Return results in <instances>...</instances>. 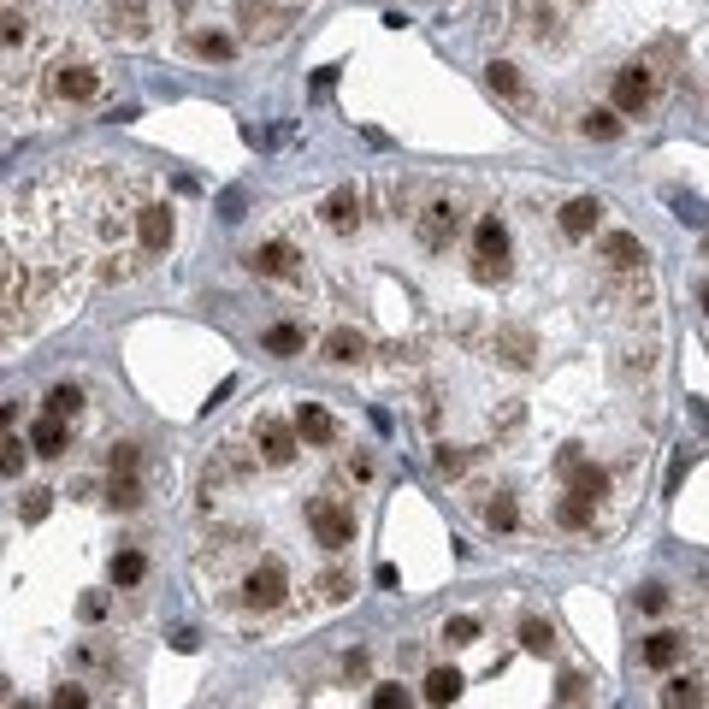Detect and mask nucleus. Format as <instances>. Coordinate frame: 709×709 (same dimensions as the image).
<instances>
[{"label":"nucleus","mask_w":709,"mask_h":709,"mask_svg":"<svg viewBox=\"0 0 709 709\" xmlns=\"http://www.w3.org/2000/svg\"><path fill=\"white\" fill-rule=\"evenodd\" d=\"M473 278L479 284H503L509 278V231H503V219H479L473 225Z\"/></svg>","instance_id":"obj_1"},{"label":"nucleus","mask_w":709,"mask_h":709,"mask_svg":"<svg viewBox=\"0 0 709 709\" xmlns=\"http://www.w3.org/2000/svg\"><path fill=\"white\" fill-rule=\"evenodd\" d=\"M461 225H467V213H461V201H450V195H438V201L420 207V243H426L432 255L450 249L455 237H461Z\"/></svg>","instance_id":"obj_2"},{"label":"nucleus","mask_w":709,"mask_h":709,"mask_svg":"<svg viewBox=\"0 0 709 709\" xmlns=\"http://www.w3.org/2000/svg\"><path fill=\"white\" fill-rule=\"evenodd\" d=\"M308 526H314V538H320L325 550H349L355 544V515L337 497H314L308 503Z\"/></svg>","instance_id":"obj_3"},{"label":"nucleus","mask_w":709,"mask_h":709,"mask_svg":"<svg viewBox=\"0 0 709 709\" xmlns=\"http://www.w3.org/2000/svg\"><path fill=\"white\" fill-rule=\"evenodd\" d=\"M172 207H160V201H148V207H136V255H166L172 249Z\"/></svg>","instance_id":"obj_4"},{"label":"nucleus","mask_w":709,"mask_h":709,"mask_svg":"<svg viewBox=\"0 0 709 709\" xmlns=\"http://www.w3.org/2000/svg\"><path fill=\"white\" fill-rule=\"evenodd\" d=\"M650 101H656V77H650V65H621L615 71V113H645Z\"/></svg>","instance_id":"obj_5"},{"label":"nucleus","mask_w":709,"mask_h":709,"mask_svg":"<svg viewBox=\"0 0 709 709\" xmlns=\"http://www.w3.org/2000/svg\"><path fill=\"white\" fill-rule=\"evenodd\" d=\"M284 591H290V580H284V562H278V556H266L255 574L243 580V603H249V609H278V603H284Z\"/></svg>","instance_id":"obj_6"},{"label":"nucleus","mask_w":709,"mask_h":709,"mask_svg":"<svg viewBox=\"0 0 709 709\" xmlns=\"http://www.w3.org/2000/svg\"><path fill=\"white\" fill-rule=\"evenodd\" d=\"M509 12H515L520 36H532V42H562V18H556L550 0H509Z\"/></svg>","instance_id":"obj_7"},{"label":"nucleus","mask_w":709,"mask_h":709,"mask_svg":"<svg viewBox=\"0 0 709 709\" xmlns=\"http://www.w3.org/2000/svg\"><path fill=\"white\" fill-rule=\"evenodd\" d=\"M296 438H302V432H296V426H284L278 414H260V420H255V444H260V455H266L272 467L296 461Z\"/></svg>","instance_id":"obj_8"},{"label":"nucleus","mask_w":709,"mask_h":709,"mask_svg":"<svg viewBox=\"0 0 709 709\" xmlns=\"http://www.w3.org/2000/svg\"><path fill=\"white\" fill-rule=\"evenodd\" d=\"M249 266H255L260 278H284V284L302 278V255H296L290 243H260L255 255H249Z\"/></svg>","instance_id":"obj_9"},{"label":"nucleus","mask_w":709,"mask_h":709,"mask_svg":"<svg viewBox=\"0 0 709 709\" xmlns=\"http://www.w3.org/2000/svg\"><path fill=\"white\" fill-rule=\"evenodd\" d=\"M562 473H568V491H574V497H585V503L609 497V473H603L597 461H580V455H562Z\"/></svg>","instance_id":"obj_10"},{"label":"nucleus","mask_w":709,"mask_h":709,"mask_svg":"<svg viewBox=\"0 0 709 709\" xmlns=\"http://www.w3.org/2000/svg\"><path fill=\"white\" fill-rule=\"evenodd\" d=\"M54 95L60 101H95L101 95V71L95 65H60L54 71Z\"/></svg>","instance_id":"obj_11"},{"label":"nucleus","mask_w":709,"mask_h":709,"mask_svg":"<svg viewBox=\"0 0 709 709\" xmlns=\"http://www.w3.org/2000/svg\"><path fill=\"white\" fill-rule=\"evenodd\" d=\"M320 219L331 225V231H355V225H361V190H355V184L331 190V195L320 201Z\"/></svg>","instance_id":"obj_12"},{"label":"nucleus","mask_w":709,"mask_h":709,"mask_svg":"<svg viewBox=\"0 0 709 709\" xmlns=\"http://www.w3.org/2000/svg\"><path fill=\"white\" fill-rule=\"evenodd\" d=\"M491 349H497V361H509V367H532V355H538L532 331H520V325H503V331L491 337Z\"/></svg>","instance_id":"obj_13"},{"label":"nucleus","mask_w":709,"mask_h":709,"mask_svg":"<svg viewBox=\"0 0 709 709\" xmlns=\"http://www.w3.org/2000/svg\"><path fill=\"white\" fill-rule=\"evenodd\" d=\"M296 432H302V444H337V420H331V414H325L320 402H302V408H296Z\"/></svg>","instance_id":"obj_14"},{"label":"nucleus","mask_w":709,"mask_h":709,"mask_svg":"<svg viewBox=\"0 0 709 709\" xmlns=\"http://www.w3.org/2000/svg\"><path fill=\"white\" fill-rule=\"evenodd\" d=\"M704 680H698V674H674V680H662V698H656V704L662 709H704Z\"/></svg>","instance_id":"obj_15"},{"label":"nucleus","mask_w":709,"mask_h":709,"mask_svg":"<svg viewBox=\"0 0 709 709\" xmlns=\"http://www.w3.org/2000/svg\"><path fill=\"white\" fill-rule=\"evenodd\" d=\"M325 361H337V367H349V361H367V337H361L355 325H337V331H325Z\"/></svg>","instance_id":"obj_16"},{"label":"nucleus","mask_w":709,"mask_h":709,"mask_svg":"<svg viewBox=\"0 0 709 709\" xmlns=\"http://www.w3.org/2000/svg\"><path fill=\"white\" fill-rule=\"evenodd\" d=\"M597 219H603V201H597V195H574V201L562 207V231H568V237H591Z\"/></svg>","instance_id":"obj_17"},{"label":"nucleus","mask_w":709,"mask_h":709,"mask_svg":"<svg viewBox=\"0 0 709 709\" xmlns=\"http://www.w3.org/2000/svg\"><path fill=\"white\" fill-rule=\"evenodd\" d=\"M680 656H686V639H680V633H650L645 650H639V662H645V668H662V674H668Z\"/></svg>","instance_id":"obj_18"},{"label":"nucleus","mask_w":709,"mask_h":709,"mask_svg":"<svg viewBox=\"0 0 709 709\" xmlns=\"http://www.w3.org/2000/svg\"><path fill=\"white\" fill-rule=\"evenodd\" d=\"M65 444H71V432H65V420H54V414H42L30 426V450L36 455H65Z\"/></svg>","instance_id":"obj_19"},{"label":"nucleus","mask_w":709,"mask_h":709,"mask_svg":"<svg viewBox=\"0 0 709 709\" xmlns=\"http://www.w3.org/2000/svg\"><path fill=\"white\" fill-rule=\"evenodd\" d=\"M107 18H113V36H125V42H142V36H148V6H142V0L113 6Z\"/></svg>","instance_id":"obj_20"},{"label":"nucleus","mask_w":709,"mask_h":709,"mask_svg":"<svg viewBox=\"0 0 709 709\" xmlns=\"http://www.w3.org/2000/svg\"><path fill=\"white\" fill-rule=\"evenodd\" d=\"M597 255L609 260V266H639V260H645V243H639V237H633V231H609V237H603V249H597Z\"/></svg>","instance_id":"obj_21"},{"label":"nucleus","mask_w":709,"mask_h":709,"mask_svg":"<svg viewBox=\"0 0 709 709\" xmlns=\"http://www.w3.org/2000/svg\"><path fill=\"white\" fill-rule=\"evenodd\" d=\"M260 343H266V355H302V349H308V331H302V325H290V320H278L266 337H260Z\"/></svg>","instance_id":"obj_22"},{"label":"nucleus","mask_w":709,"mask_h":709,"mask_svg":"<svg viewBox=\"0 0 709 709\" xmlns=\"http://www.w3.org/2000/svg\"><path fill=\"white\" fill-rule=\"evenodd\" d=\"M461 686H467V680H461V674H455V668H432V674H426V704H455V698H461Z\"/></svg>","instance_id":"obj_23"},{"label":"nucleus","mask_w":709,"mask_h":709,"mask_svg":"<svg viewBox=\"0 0 709 709\" xmlns=\"http://www.w3.org/2000/svg\"><path fill=\"white\" fill-rule=\"evenodd\" d=\"M580 130L585 136H597V142H615V136H621V113H615V107H585Z\"/></svg>","instance_id":"obj_24"},{"label":"nucleus","mask_w":709,"mask_h":709,"mask_svg":"<svg viewBox=\"0 0 709 709\" xmlns=\"http://www.w3.org/2000/svg\"><path fill=\"white\" fill-rule=\"evenodd\" d=\"M485 83H491L503 101H520V95H526V83H520V71L509 60H491V65H485Z\"/></svg>","instance_id":"obj_25"},{"label":"nucleus","mask_w":709,"mask_h":709,"mask_svg":"<svg viewBox=\"0 0 709 709\" xmlns=\"http://www.w3.org/2000/svg\"><path fill=\"white\" fill-rule=\"evenodd\" d=\"M520 645L532 650V656H550V650H556V627L538 621V615H526V621H520Z\"/></svg>","instance_id":"obj_26"},{"label":"nucleus","mask_w":709,"mask_h":709,"mask_svg":"<svg viewBox=\"0 0 709 709\" xmlns=\"http://www.w3.org/2000/svg\"><path fill=\"white\" fill-rule=\"evenodd\" d=\"M77 408H83V390L77 385H54L48 396H42V414H54V420H71Z\"/></svg>","instance_id":"obj_27"},{"label":"nucleus","mask_w":709,"mask_h":709,"mask_svg":"<svg viewBox=\"0 0 709 709\" xmlns=\"http://www.w3.org/2000/svg\"><path fill=\"white\" fill-rule=\"evenodd\" d=\"M591 509H597V503H585V497H574V491H568V497L556 503V520H562L568 532H585V526H591Z\"/></svg>","instance_id":"obj_28"},{"label":"nucleus","mask_w":709,"mask_h":709,"mask_svg":"<svg viewBox=\"0 0 709 709\" xmlns=\"http://www.w3.org/2000/svg\"><path fill=\"white\" fill-rule=\"evenodd\" d=\"M142 574H148L142 550H119V556H113V585H142Z\"/></svg>","instance_id":"obj_29"},{"label":"nucleus","mask_w":709,"mask_h":709,"mask_svg":"<svg viewBox=\"0 0 709 709\" xmlns=\"http://www.w3.org/2000/svg\"><path fill=\"white\" fill-rule=\"evenodd\" d=\"M243 18H249V36H266V42L284 30V24H278V12H272V6H255V0H243Z\"/></svg>","instance_id":"obj_30"},{"label":"nucleus","mask_w":709,"mask_h":709,"mask_svg":"<svg viewBox=\"0 0 709 709\" xmlns=\"http://www.w3.org/2000/svg\"><path fill=\"white\" fill-rule=\"evenodd\" d=\"M190 48L201 54V60H231V36H219V30H195Z\"/></svg>","instance_id":"obj_31"},{"label":"nucleus","mask_w":709,"mask_h":709,"mask_svg":"<svg viewBox=\"0 0 709 709\" xmlns=\"http://www.w3.org/2000/svg\"><path fill=\"white\" fill-rule=\"evenodd\" d=\"M485 526H491V532H515V526H520L515 497H497V503H485Z\"/></svg>","instance_id":"obj_32"},{"label":"nucleus","mask_w":709,"mask_h":709,"mask_svg":"<svg viewBox=\"0 0 709 709\" xmlns=\"http://www.w3.org/2000/svg\"><path fill=\"white\" fill-rule=\"evenodd\" d=\"M107 503H113V509H136V503H142V485H136V473H113V491H107Z\"/></svg>","instance_id":"obj_33"},{"label":"nucleus","mask_w":709,"mask_h":709,"mask_svg":"<svg viewBox=\"0 0 709 709\" xmlns=\"http://www.w3.org/2000/svg\"><path fill=\"white\" fill-rule=\"evenodd\" d=\"M48 509H54V491H24V503H18V515H24V526L48 520Z\"/></svg>","instance_id":"obj_34"},{"label":"nucleus","mask_w":709,"mask_h":709,"mask_svg":"<svg viewBox=\"0 0 709 709\" xmlns=\"http://www.w3.org/2000/svg\"><path fill=\"white\" fill-rule=\"evenodd\" d=\"M444 639H450V645H473V639H479V621H473V615H450V621H444Z\"/></svg>","instance_id":"obj_35"},{"label":"nucleus","mask_w":709,"mask_h":709,"mask_svg":"<svg viewBox=\"0 0 709 709\" xmlns=\"http://www.w3.org/2000/svg\"><path fill=\"white\" fill-rule=\"evenodd\" d=\"M438 473H444V479L467 473V450H461V444H438Z\"/></svg>","instance_id":"obj_36"},{"label":"nucleus","mask_w":709,"mask_h":709,"mask_svg":"<svg viewBox=\"0 0 709 709\" xmlns=\"http://www.w3.org/2000/svg\"><path fill=\"white\" fill-rule=\"evenodd\" d=\"M54 709H89V692L77 680H65V686H54Z\"/></svg>","instance_id":"obj_37"},{"label":"nucleus","mask_w":709,"mask_h":709,"mask_svg":"<svg viewBox=\"0 0 709 709\" xmlns=\"http://www.w3.org/2000/svg\"><path fill=\"white\" fill-rule=\"evenodd\" d=\"M373 709H414V698H408V686H379Z\"/></svg>","instance_id":"obj_38"},{"label":"nucleus","mask_w":709,"mask_h":709,"mask_svg":"<svg viewBox=\"0 0 709 709\" xmlns=\"http://www.w3.org/2000/svg\"><path fill=\"white\" fill-rule=\"evenodd\" d=\"M24 36H30V18H24L18 6H6V48H18Z\"/></svg>","instance_id":"obj_39"},{"label":"nucleus","mask_w":709,"mask_h":709,"mask_svg":"<svg viewBox=\"0 0 709 709\" xmlns=\"http://www.w3.org/2000/svg\"><path fill=\"white\" fill-rule=\"evenodd\" d=\"M136 461H142V455H136V444H113V455H107V467H113V473H136Z\"/></svg>","instance_id":"obj_40"},{"label":"nucleus","mask_w":709,"mask_h":709,"mask_svg":"<svg viewBox=\"0 0 709 709\" xmlns=\"http://www.w3.org/2000/svg\"><path fill=\"white\" fill-rule=\"evenodd\" d=\"M639 609H645V615H662V609H668V591H662V585H645V591H639Z\"/></svg>","instance_id":"obj_41"},{"label":"nucleus","mask_w":709,"mask_h":709,"mask_svg":"<svg viewBox=\"0 0 709 709\" xmlns=\"http://www.w3.org/2000/svg\"><path fill=\"white\" fill-rule=\"evenodd\" d=\"M0 467H6V479H12V473L24 467V444H18V438H6V455H0Z\"/></svg>","instance_id":"obj_42"},{"label":"nucleus","mask_w":709,"mask_h":709,"mask_svg":"<svg viewBox=\"0 0 709 709\" xmlns=\"http://www.w3.org/2000/svg\"><path fill=\"white\" fill-rule=\"evenodd\" d=\"M77 609H83V621H101V615H107V597H101V591H89Z\"/></svg>","instance_id":"obj_43"},{"label":"nucleus","mask_w":709,"mask_h":709,"mask_svg":"<svg viewBox=\"0 0 709 709\" xmlns=\"http://www.w3.org/2000/svg\"><path fill=\"white\" fill-rule=\"evenodd\" d=\"M580 674H562V686H556V704H574V698H580Z\"/></svg>","instance_id":"obj_44"},{"label":"nucleus","mask_w":709,"mask_h":709,"mask_svg":"<svg viewBox=\"0 0 709 709\" xmlns=\"http://www.w3.org/2000/svg\"><path fill=\"white\" fill-rule=\"evenodd\" d=\"M320 591L331 597V603H337V597H349V580H343V574H325V580H320Z\"/></svg>","instance_id":"obj_45"},{"label":"nucleus","mask_w":709,"mask_h":709,"mask_svg":"<svg viewBox=\"0 0 709 709\" xmlns=\"http://www.w3.org/2000/svg\"><path fill=\"white\" fill-rule=\"evenodd\" d=\"M12 709H42V704H30V698H18V704H12Z\"/></svg>","instance_id":"obj_46"},{"label":"nucleus","mask_w":709,"mask_h":709,"mask_svg":"<svg viewBox=\"0 0 709 709\" xmlns=\"http://www.w3.org/2000/svg\"><path fill=\"white\" fill-rule=\"evenodd\" d=\"M704 314H709V284H704Z\"/></svg>","instance_id":"obj_47"},{"label":"nucleus","mask_w":709,"mask_h":709,"mask_svg":"<svg viewBox=\"0 0 709 709\" xmlns=\"http://www.w3.org/2000/svg\"><path fill=\"white\" fill-rule=\"evenodd\" d=\"M704 255H709V243H704Z\"/></svg>","instance_id":"obj_48"},{"label":"nucleus","mask_w":709,"mask_h":709,"mask_svg":"<svg viewBox=\"0 0 709 709\" xmlns=\"http://www.w3.org/2000/svg\"><path fill=\"white\" fill-rule=\"evenodd\" d=\"M580 6H585V0H580Z\"/></svg>","instance_id":"obj_49"}]
</instances>
